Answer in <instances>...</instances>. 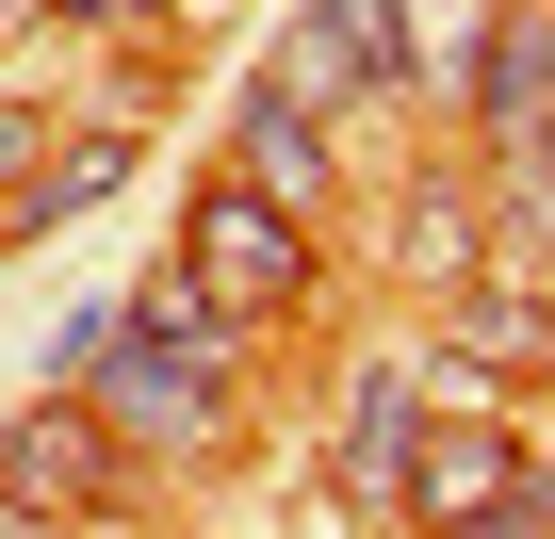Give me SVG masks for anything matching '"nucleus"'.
<instances>
[{
  "mask_svg": "<svg viewBox=\"0 0 555 539\" xmlns=\"http://www.w3.org/2000/svg\"><path fill=\"white\" fill-rule=\"evenodd\" d=\"M474 213H490V279H522V295H555V147H490V180H474Z\"/></svg>",
  "mask_w": 555,
  "mask_h": 539,
  "instance_id": "obj_7",
  "label": "nucleus"
},
{
  "mask_svg": "<svg viewBox=\"0 0 555 539\" xmlns=\"http://www.w3.org/2000/svg\"><path fill=\"white\" fill-rule=\"evenodd\" d=\"M522 474H539V458H522L490 409H441V425L409 441V490H392V523H425V539H490V523L522 506Z\"/></svg>",
  "mask_w": 555,
  "mask_h": 539,
  "instance_id": "obj_4",
  "label": "nucleus"
},
{
  "mask_svg": "<svg viewBox=\"0 0 555 539\" xmlns=\"http://www.w3.org/2000/svg\"><path fill=\"white\" fill-rule=\"evenodd\" d=\"M409 279H425V295L490 279V213H474V180H425V196H409Z\"/></svg>",
  "mask_w": 555,
  "mask_h": 539,
  "instance_id": "obj_10",
  "label": "nucleus"
},
{
  "mask_svg": "<svg viewBox=\"0 0 555 539\" xmlns=\"http://www.w3.org/2000/svg\"><path fill=\"white\" fill-rule=\"evenodd\" d=\"M425 344H441L457 376H555V295H522V279H457V295H425Z\"/></svg>",
  "mask_w": 555,
  "mask_h": 539,
  "instance_id": "obj_6",
  "label": "nucleus"
},
{
  "mask_svg": "<svg viewBox=\"0 0 555 539\" xmlns=\"http://www.w3.org/2000/svg\"><path fill=\"white\" fill-rule=\"evenodd\" d=\"M409 441H425V393H409L392 360H360V376H344V474H360V506L409 490Z\"/></svg>",
  "mask_w": 555,
  "mask_h": 539,
  "instance_id": "obj_8",
  "label": "nucleus"
},
{
  "mask_svg": "<svg viewBox=\"0 0 555 539\" xmlns=\"http://www.w3.org/2000/svg\"><path fill=\"white\" fill-rule=\"evenodd\" d=\"M180 279L229 311V328H278V311H311V279H327V261H311V213L295 196H261V180H196L180 196Z\"/></svg>",
  "mask_w": 555,
  "mask_h": 539,
  "instance_id": "obj_2",
  "label": "nucleus"
},
{
  "mask_svg": "<svg viewBox=\"0 0 555 539\" xmlns=\"http://www.w3.org/2000/svg\"><path fill=\"white\" fill-rule=\"evenodd\" d=\"M229 180H261V196H295V213H311V180H327V115H295L278 82H245V131H229Z\"/></svg>",
  "mask_w": 555,
  "mask_h": 539,
  "instance_id": "obj_9",
  "label": "nucleus"
},
{
  "mask_svg": "<svg viewBox=\"0 0 555 539\" xmlns=\"http://www.w3.org/2000/svg\"><path fill=\"white\" fill-rule=\"evenodd\" d=\"M50 131H82V115H34V99H0V213H17V196H34L50 164H66Z\"/></svg>",
  "mask_w": 555,
  "mask_h": 539,
  "instance_id": "obj_12",
  "label": "nucleus"
},
{
  "mask_svg": "<svg viewBox=\"0 0 555 539\" xmlns=\"http://www.w3.org/2000/svg\"><path fill=\"white\" fill-rule=\"evenodd\" d=\"M115 490H131V441L99 425V393H34L17 425H0V506L17 523L82 539V523H115Z\"/></svg>",
  "mask_w": 555,
  "mask_h": 539,
  "instance_id": "obj_3",
  "label": "nucleus"
},
{
  "mask_svg": "<svg viewBox=\"0 0 555 539\" xmlns=\"http://www.w3.org/2000/svg\"><path fill=\"white\" fill-rule=\"evenodd\" d=\"M17 17H50V0H0V34H17Z\"/></svg>",
  "mask_w": 555,
  "mask_h": 539,
  "instance_id": "obj_14",
  "label": "nucleus"
},
{
  "mask_svg": "<svg viewBox=\"0 0 555 539\" xmlns=\"http://www.w3.org/2000/svg\"><path fill=\"white\" fill-rule=\"evenodd\" d=\"M474 147H555V0H490V50H474Z\"/></svg>",
  "mask_w": 555,
  "mask_h": 539,
  "instance_id": "obj_5",
  "label": "nucleus"
},
{
  "mask_svg": "<svg viewBox=\"0 0 555 539\" xmlns=\"http://www.w3.org/2000/svg\"><path fill=\"white\" fill-rule=\"evenodd\" d=\"M50 17H82V34H147L164 0H50Z\"/></svg>",
  "mask_w": 555,
  "mask_h": 539,
  "instance_id": "obj_13",
  "label": "nucleus"
},
{
  "mask_svg": "<svg viewBox=\"0 0 555 539\" xmlns=\"http://www.w3.org/2000/svg\"><path fill=\"white\" fill-rule=\"evenodd\" d=\"M99 425L131 441V458H229V311L180 279V261H164V279L131 295V311H99Z\"/></svg>",
  "mask_w": 555,
  "mask_h": 539,
  "instance_id": "obj_1",
  "label": "nucleus"
},
{
  "mask_svg": "<svg viewBox=\"0 0 555 539\" xmlns=\"http://www.w3.org/2000/svg\"><path fill=\"white\" fill-rule=\"evenodd\" d=\"M490 50V0H409V82H474Z\"/></svg>",
  "mask_w": 555,
  "mask_h": 539,
  "instance_id": "obj_11",
  "label": "nucleus"
}]
</instances>
